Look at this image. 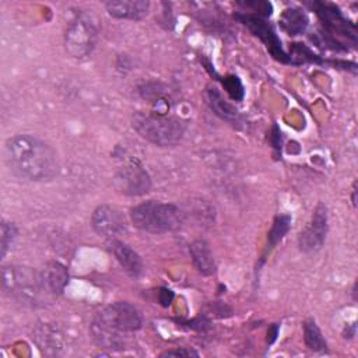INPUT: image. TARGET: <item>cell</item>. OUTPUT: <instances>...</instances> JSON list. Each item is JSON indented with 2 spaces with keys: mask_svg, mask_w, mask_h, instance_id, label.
<instances>
[{
  "mask_svg": "<svg viewBox=\"0 0 358 358\" xmlns=\"http://www.w3.org/2000/svg\"><path fill=\"white\" fill-rule=\"evenodd\" d=\"M315 11L323 21L324 27L331 34L344 35L355 42V27L343 15V13L333 4L327 3H313Z\"/></svg>",
  "mask_w": 358,
  "mask_h": 358,
  "instance_id": "11",
  "label": "cell"
},
{
  "mask_svg": "<svg viewBox=\"0 0 358 358\" xmlns=\"http://www.w3.org/2000/svg\"><path fill=\"white\" fill-rule=\"evenodd\" d=\"M289 227H291V215L280 214L274 218L273 227H271V229L268 232V236H267V246H266L264 255L267 252H270L278 242H281V239L289 231Z\"/></svg>",
  "mask_w": 358,
  "mask_h": 358,
  "instance_id": "19",
  "label": "cell"
},
{
  "mask_svg": "<svg viewBox=\"0 0 358 358\" xmlns=\"http://www.w3.org/2000/svg\"><path fill=\"white\" fill-rule=\"evenodd\" d=\"M303 341L309 350L326 351L327 343L313 319H306L303 322Z\"/></svg>",
  "mask_w": 358,
  "mask_h": 358,
  "instance_id": "18",
  "label": "cell"
},
{
  "mask_svg": "<svg viewBox=\"0 0 358 358\" xmlns=\"http://www.w3.org/2000/svg\"><path fill=\"white\" fill-rule=\"evenodd\" d=\"M207 101H208L211 109L222 120H225V122H228L231 124L239 123V113H238V110L222 98L221 92L217 88H208L207 90Z\"/></svg>",
  "mask_w": 358,
  "mask_h": 358,
  "instance_id": "17",
  "label": "cell"
},
{
  "mask_svg": "<svg viewBox=\"0 0 358 358\" xmlns=\"http://www.w3.org/2000/svg\"><path fill=\"white\" fill-rule=\"evenodd\" d=\"M131 127L141 138L154 145L175 147L182 141L187 124L175 115L138 110L131 116Z\"/></svg>",
  "mask_w": 358,
  "mask_h": 358,
  "instance_id": "2",
  "label": "cell"
},
{
  "mask_svg": "<svg viewBox=\"0 0 358 358\" xmlns=\"http://www.w3.org/2000/svg\"><path fill=\"white\" fill-rule=\"evenodd\" d=\"M189 252L196 270L201 275H213L215 273V260L207 241L196 239L189 245Z\"/></svg>",
  "mask_w": 358,
  "mask_h": 358,
  "instance_id": "15",
  "label": "cell"
},
{
  "mask_svg": "<svg viewBox=\"0 0 358 358\" xmlns=\"http://www.w3.org/2000/svg\"><path fill=\"white\" fill-rule=\"evenodd\" d=\"M172 296H173V294H172L169 289H162V291H161V296H159V301L162 302V305H165V306H166V305L171 302Z\"/></svg>",
  "mask_w": 358,
  "mask_h": 358,
  "instance_id": "23",
  "label": "cell"
},
{
  "mask_svg": "<svg viewBox=\"0 0 358 358\" xmlns=\"http://www.w3.org/2000/svg\"><path fill=\"white\" fill-rule=\"evenodd\" d=\"M109 249L120 267L133 278H138L143 273L144 264L140 255L126 242L119 241L116 238L109 241Z\"/></svg>",
  "mask_w": 358,
  "mask_h": 358,
  "instance_id": "12",
  "label": "cell"
},
{
  "mask_svg": "<svg viewBox=\"0 0 358 358\" xmlns=\"http://www.w3.org/2000/svg\"><path fill=\"white\" fill-rule=\"evenodd\" d=\"M278 22L284 32H287L291 36H296L306 31L309 20L302 8L291 7L282 11Z\"/></svg>",
  "mask_w": 358,
  "mask_h": 358,
  "instance_id": "16",
  "label": "cell"
},
{
  "mask_svg": "<svg viewBox=\"0 0 358 358\" xmlns=\"http://www.w3.org/2000/svg\"><path fill=\"white\" fill-rule=\"evenodd\" d=\"M4 161L14 176L28 182L52 180L60 172L57 151L32 134H15L7 138Z\"/></svg>",
  "mask_w": 358,
  "mask_h": 358,
  "instance_id": "1",
  "label": "cell"
},
{
  "mask_svg": "<svg viewBox=\"0 0 358 358\" xmlns=\"http://www.w3.org/2000/svg\"><path fill=\"white\" fill-rule=\"evenodd\" d=\"M115 187L127 196H143L151 187V178L136 158H124L115 172Z\"/></svg>",
  "mask_w": 358,
  "mask_h": 358,
  "instance_id": "7",
  "label": "cell"
},
{
  "mask_svg": "<svg viewBox=\"0 0 358 358\" xmlns=\"http://www.w3.org/2000/svg\"><path fill=\"white\" fill-rule=\"evenodd\" d=\"M236 18L243 25H246L253 32V35H256L266 45V48L268 49V52L274 59L282 63H289V57L282 50L281 41L278 39L275 31L262 15L243 13V14H236Z\"/></svg>",
  "mask_w": 358,
  "mask_h": 358,
  "instance_id": "9",
  "label": "cell"
},
{
  "mask_svg": "<svg viewBox=\"0 0 358 358\" xmlns=\"http://www.w3.org/2000/svg\"><path fill=\"white\" fill-rule=\"evenodd\" d=\"M224 88L229 94V96L235 101H241L243 98V87L236 76H228L222 80Z\"/></svg>",
  "mask_w": 358,
  "mask_h": 358,
  "instance_id": "21",
  "label": "cell"
},
{
  "mask_svg": "<svg viewBox=\"0 0 358 358\" xmlns=\"http://www.w3.org/2000/svg\"><path fill=\"white\" fill-rule=\"evenodd\" d=\"M130 221L140 231L165 234L173 232L182 225L183 214L173 203L147 200L130 210Z\"/></svg>",
  "mask_w": 358,
  "mask_h": 358,
  "instance_id": "4",
  "label": "cell"
},
{
  "mask_svg": "<svg viewBox=\"0 0 358 358\" xmlns=\"http://www.w3.org/2000/svg\"><path fill=\"white\" fill-rule=\"evenodd\" d=\"M96 39L98 29L94 20L88 14L80 13L66 28L64 48L71 57L84 59L92 53Z\"/></svg>",
  "mask_w": 358,
  "mask_h": 358,
  "instance_id": "5",
  "label": "cell"
},
{
  "mask_svg": "<svg viewBox=\"0 0 358 358\" xmlns=\"http://www.w3.org/2000/svg\"><path fill=\"white\" fill-rule=\"evenodd\" d=\"M199 357V354L193 350H187V348H178V350H166L164 352L159 354V357Z\"/></svg>",
  "mask_w": 358,
  "mask_h": 358,
  "instance_id": "22",
  "label": "cell"
},
{
  "mask_svg": "<svg viewBox=\"0 0 358 358\" xmlns=\"http://www.w3.org/2000/svg\"><path fill=\"white\" fill-rule=\"evenodd\" d=\"M41 271L42 282L49 296H59L63 294L69 282V270L60 262H48Z\"/></svg>",
  "mask_w": 358,
  "mask_h": 358,
  "instance_id": "14",
  "label": "cell"
},
{
  "mask_svg": "<svg viewBox=\"0 0 358 358\" xmlns=\"http://www.w3.org/2000/svg\"><path fill=\"white\" fill-rule=\"evenodd\" d=\"M327 220V207L323 203H317L310 222L298 236V248L301 252L312 253L323 246L329 229Z\"/></svg>",
  "mask_w": 358,
  "mask_h": 358,
  "instance_id": "10",
  "label": "cell"
},
{
  "mask_svg": "<svg viewBox=\"0 0 358 358\" xmlns=\"http://www.w3.org/2000/svg\"><path fill=\"white\" fill-rule=\"evenodd\" d=\"M1 288L10 298L31 306L41 305L49 296L43 287L41 271L27 266H3Z\"/></svg>",
  "mask_w": 358,
  "mask_h": 358,
  "instance_id": "3",
  "label": "cell"
},
{
  "mask_svg": "<svg viewBox=\"0 0 358 358\" xmlns=\"http://www.w3.org/2000/svg\"><path fill=\"white\" fill-rule=\"evenodd\" d=\"M277 333H278V326H277V324H274L271 329H268V333H267V336H270V338H267V343H268V344L274 343V340H275V337H277Z\"/></svg>",
  "mask_w": 358,
  "mask_h": 358,
  "instance_id": "24",
  "label": "cell"
},
{
  "mask_svg": "<svg viewBox=\"0 0 358 358\" xmlns=\"http://www.w3.org/2000/svg\"><path fill=\"white\" fill-rule=\"evenodd\" d=\"M95 319L119 334L137 331L143 324L140 310L127 301H117L106 305Z\"/></svg>",
  "mask_w": 358,
  "mask_h": 358,
  "instance_id": "6",
  "label": "cell"
},
{
  "mask_svg": "<svg viewBox=\"0 0 358 358\" xmlns=\"http://www.w3.org/2000/svg\"><path fill=\"white\" fill-rule=\"evenodd\" d=\"M91 227L99 236L113 239L127 231V218L110 204H99L91 214Z\"/></svg>",
  "mask_w": 358,
  "mask_h": 358,
  "instance_id": "8",
  "label": "cell"
},
{
  "mask_svg": "<svg viewBox=\"0 0 358 358\" xmlns=\"http://www.w3.org/2000/svg\"><path fill=\"white\" fill-rule=\"evenodd\" d=\"M17 235H18L17 227L11 221H7L3 218L1 224H0V256H1V259L7 255L8 249L14 243Z\"/></svg>",
  "mask_w": 358,
  "mask_h": 358,
  "instance_id": "20",
  "label": "cell"
},
{
  "mask_svg": "<svg viewBox=\"0 0 358 358\" xmlns=\"http://www.w3.org/2000/svg\"><path fill=\"white\" fill-rule=\"evenodd\" d=\"M106 13L119 20H141L150 11V1L145 0H109L103 3Z\"/></svg>",
  "mask_w": 358,
  "mask_h": 358,
  "instance_id": "13",
  "label": "cell"
}]
</instances>
